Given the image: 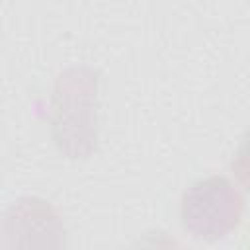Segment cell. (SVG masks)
<instances>
[{
  "instance_id": "7a4b0ae2",
  "label": "cell",
  "mask_w": 250,
  "mask_h": 250,
  "mask_svg": "<svg viewBox=\"0 0 250 250\" xmlns=\"http://www.w3.org/2000/svg\"><path fill=\"white\" fill-rule=\"evenodd\" d=\"M242 215V199L223 176H209L189 186L182 195L184 229L199 240H221L232 232Z\"/></svg>"
},
{
  "instance_id": "3957f363",
  "label": "cell",
  "mask_w": 250,
  "mask_h": 250,
  "mask_svg": "<svg viewBox=\"0 0 250 250\" xmlns=\"http://www.w3.org/2000/svg\"><path fill=\"white\" fill-rule=\"evenodd\" d=\"M2 234L6 246L12 248H61L66 244V230L59 213L39 197L14 201L2 217Z\"/></svg>"
},
{
  "instance_id": "6da1fadb",
  "label": "cell",
  "mask_w": 250,
  "mask_h": 250,
  "mask_svg": "<svg viewBox=\"0 0 250 250\" xmlns=\"http://www.w3.org/2000/svg\"><path fill=\"white\" fill-rule=\"evenodd\" d=\"M51 135L66 158H88L98 145V72L72 66L57 76Z\"/></svg>"
}]
</instances>
